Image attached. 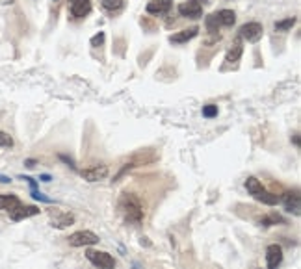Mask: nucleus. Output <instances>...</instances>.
I'll list each match as a JSON object with an SVG mask.
<instances>
[{"label": "nucleus", "instance_id": "3", "mask_svg": "<svg viewBox=\"0 0 301 269\" xmlns=\"http://www.w3.org/2000/svg\"><path fill=\"white\" fill-rule=\"evenodd\" d=\"M86 256H88V260L93 264L95 268H99V269H114L115 268L114 256L108 254V252H104V251H93V249H89V251L86 252Z\"/></svg>", "mask_w": 301, "mask_h": 269}, {"label": "nucleus", "instance_id": "13", "mask_svg": "<svg viewBox=\"0 0 301 269\" xmlns=\"http://www.w3.org/2000/svg\"><path fill=\"white\" fill-rule=\"evenodd\" d=\"M283 204L288 212H294L296 216H300V195L298 193H284Z\"/></svg>", "mask_w": 301, "mask_h": 269}, {"label": "nucleus", "instance_id": "12", "mask_svg": "<svg viewBox=\"0 0 301 269\" xmlns=\"http://www.w3.org/2000/svg\"><path fill=\"white\" fill-rule=\"evenodd\" d=\"M19 204H21V201L17 195H11V193L0 195V210H4V212H13Z\"/></svg>", "mask_w": 301, "mask_h": 269}, {"label": "nucleus", "instance_id": "7", "mask_svg": "<svg viewBox=\"0 0 301 269\" xmlns=\"http://www.w3.org/2000/svg\"><path fill=\"white\" fill-rule=\"evenodd\" d=\"M71 15L76 19H84L91 11V0H71Z\"/></svg>", "mask_w": 301, "mask_h": 269}, {"label": "nucleus", "instance_id": "14", "mask_svg": "<svg viewBox=\"0 0 301 269\" xmlns=\"http://www.w3.org/2000/svg\"><path fill=\"white\" fill-rule=\"evenodd\" d=\"M242 52H244V47H242V39L236 37L234 43H232V47L229 49L227 56H225V62L227 63H236L240 60V56H242Z\"/></svg>", "mask_w": 301, "mask_h": 269}, {"label": "nucleus", "instance_id": "25", "mask_svg": "<svg viewBox=\"0 0 301 269\" xmlns=\"http://www.w3.org/2000/svg\"><path fill=\"white\" fill-rule=\"evenodd\" d=\"M104 43V32H99L97 35L91 37V47H101Z\"/></svg>", "mask_w": 301, "mask_h": 269}, {"label": "nucleus", "instance_id": "28", "mask_svg": "<svg viewBox=\"0 0 301 269\" xmlns=\"http://www.w3.org/2000/svg\"><path fill=\"white\" fill-rule=\"evenodd\" d=\"M35 164H37L35 160H26V162H24V166L26 167H35Z\"/></svg>", "mask_w": 301, "mask_h": 269}, {"label": "nucleus", "instance_id": "11", "mask_svg": "<svg viewBox=\"0 0 301 269\" xmlns=\"http://www.w3.org/2000/svg\"><path fill=\"white\" fill-rule=\"evenodd\" d=\"M197 34H199L197 26H192V28H188V30H182V32H177V34H173V35L169 37V41L177 43V45H182V43H188L190 39H194Z\"/></svg>", "mask_w": 301, "mask_h": 269}, {"label": "nucleus", "instance_id": "21", "mask_svg": "<svg viewBox=\"0 0 301 269\" xmlns=\"http://www.w3.org/2000/svg\"><path fill=\"white\" fill-rule=\"evenodd\" d=\"M294 24H296V17H288L284 21L275 22V32H288Z\"/></svg>", "mask_w": 301, "mask_h": 269}, {"label": "nucleus", "instance_id": "32", "mask_svg": "<svg viewBox=\"0 0 301 269\" xmlns=\"http://www.w3.org/2000/svg\"><path fill=\"white\" fill-rule=\"evenodd\" d=\"M134 269H140V268H138V266H134Z\"/></svg>", "mask_w": 301, "mask_h": 269}, {"label": "nucleus", "instance_id": "9", "mask_svg": "<svg viewBox=\"0 0 301 269\" xmlns=\"http://www.w3.org/2000/svg\"><path fill=\"white\" fill-rule=\"evenodd\" d=\"M39 212H41V210H39L37 206H22V204H19L13 212H10V218L13 219V221H22V219H28V218L37 216Z\"/></svg>", "mask_w": 301, "mask_h": 269}, {"label": "nucleus", "instance_id": "27", "mask_svg": "<svg viewBox=\"0 0 301 269\" xmlns=\"http://www.w3.org/2000/svg\"><path fill=\"white\" fill-rule=\"evenodd\" d=\"M0 182H2V184H10L11 178L10 176H6V175H0Z\"/></svg>", "mask_w": 301, "mask_h": 269}, {"label": "nucleus", "instance_id": "30", "mask_svg": "<svg viewBox=\"0 0 301 269\" xmlns=\"http://www.w3.org/2000/svg\"><path fill=\"white\" fill-rule=\"evenodd\" d=\"M294 143H296V145H300V135L298 134L294 135Z\"/></svg>", "mask_w": 301, "mask_h": 269}, {"label": "nucleus", "instance_id": "1", "mask_svg": "<svg viewBox=\"0 0 301 269\" xmlns=\"http://www.w3.org/2000/svg\"><path fill=\"white\" fill-rule=\"evenodd\" d=\"M119 212L128 223H142L143 219V208L140 204L138 197L132 193H123L119 197Z\"/></svg>", "mask_w": 301, "mask_h": 269}, {"label": "nucleus", "instance_id": "4", "mask_svg": "<svg viewBox=\"0 0 301 269\" xmlns=\"http://www.w3.org/2000/svg\"><path fill=\"white\" fill-rule=\"evenodd\" d=\"M203 4H207L205 0H188L178 4V13L188 19H199L203 15Z\"/></svg>", "mask_w": 301, "mask_h": 269}, {"label": "nucleus", "instance_id": "18", "mask_svg": "<svg viewBox=\"0 0 301 269\" xmlns=\"http://www.w3.org/2000/svg\"><path fill=\"white\" fill-rule=\"evenodd\" d=\"M205 26H207L208 34H218L219 32V19H218V13H210L207 19H205Z\"/></svg>", "mask_w": 301, "mask_h": 269}, {"label": "nucleus", "instance_id": "10", "mask_svg": "<svg viewBox=\"0 0 301 269\" xmlns=\"http://www.w3.org/2000/svg\"><path fill=\"white\" fill-rule=\"evenodd\" d=\"M169 10H171V0H151L147 4L149 15H166Z\"/></svg>", "mask_w": 301, "mask_h": 269}, {"label": "nucleus", "instance_id": "15", "mask_svg": "<svg viewBox=\"0 0 301 269\" xmlns=\"http://www.w3.org/2000/svg\"><path fill=\"white\" fill-rule=\"evenodd\" d=\"M74 223V216L73 214H60L58 218H52L51 225L54 228H65V227H71Z\"/></svg>", "mask_w": 301, "mask_h": 269}, {"label": "nucleus", "instance_id": "20", "mask_svg": "<svg viewBox=\"0 0 301 269\" xmlns=\"http://www.w3.org/2000/svg\"><path fill=\"white\" fill-rule=\"evenodd\" d=\"M246 187H248V191H249L251 195H257L259 191H262V189H264V187H262V184H260L255 176H249V178L246 180Z\"/></svg>", "mask_w": 301, "mask_h": 269}, {"label": "nucleus", "instance_id": "26", "mask_svg": "<svg viewBox=\"0 0 301 269\" xmlns=\"http://www.w3.org/2000/svg\"><path fill=\"white\" fill-rule=\"evenodd\" d=\"M60 160H63V162H65V164H67V166L71 167V169H74V162H73V160H71V158H69V156H65V154H60Z\"/></svg>", "mask_w": 301, "mask_h": 269}, {"label": "nucleus", "instance_id": "19", "mask_svg": "<svg viewBox=\"0 0 301 269\" xmlns=\"http://www.w3.org/2000/svg\"><path fill=\"white\" fill-rule=\"evenodd\" d=\"M125 0H103V8L110 13H117L125 8Z\"/></svg>", "mask_w": 301, "mask_h": 269}, {"label": "nucleus", "instance_id": "31", "mask_svg": "<svg viewBox=\"0 0 301 269\" xmlns=\"http://www.w3.org/2000/svg\"><path fill=\"white\" fill-rule=\"evenodd\" d=\"M15 0H2V4H6V6H10V4H13Z\"/></svg>", "mask_w": 301, "mask_h": 269}, {"label": "nucleus", "instance_id": "2", "mask_svg": "<svg viewBox=\"0 0 301 269\" xmlns=\"http://www.w3.org/2000/svg\"><path fill=\"white\" fill-rule=\"evenodd\" d=\"M67 241H69L71 247H88V245L99 243L101 239H99V236H97L95 232H91V230H78V232L71 234V236L67 238Z\"/></svg>", "mask_w": 301, "mask_h": 269}, {"label": "nucleus", "instance_id": "16", "mask_svg": "<svg viewBox=\"0 0 301 269\" xmlns=\"http://www.w3.org/2000/svg\"><path fill=\"white\" fill-rule=\"evenodd\" d=\"M216 13H218V19L221 26H232L236 22V13L232 10H219Z\"/></svg>", "mask_w": 301, "mask_h": 269}, {"label": "nucleus", "instance_id": "8", "mask_svg": "<svg viewBox=\"0 0 301 269\" xmlns=\"http://www.w3.org/2000/svg\"><path fill=\"white\" fill-rule=\"evenodd\" d=\"M281 262H283V249L273 243L266 249V266L268 269H277Z\"/></svg>", "mask_w": 301, "mask_h": 269}, {"label": "nucleus", "instance_id": "17", "mask_svg": "<svg viewBox=\"0 0 301 269\" xmlns=\"http://www.w3.org/2000/svg\"><path fill=\"white\" fill-rule=\"evenodd\" d=\"M259 202H262V204H268V206H273V204H277L279 202V197L273 195V193H270V191H266V189H262V191H259L257 195H253Z\"/></svg>", "mask_w": 301, "mask_h": 269}, {"label": "nucleus", "instance_id": "5", "mask_svg": "<svg viewBox=\"0 0 301 269\" xmlns=\"http://www.w3.org/2000/svg\"><path fill=\"white\" fill-rule=\"evenodd\" d=\"M264 34V28L260 22H246L242 28H240V39H246L249 43H257L260 41Z\"/></svg>", "mask_w": 301, "mask_h": 269}, {"label": "nucleus", "instance_id": "24", "mask_svg": "<svg viewBox=\"0 0 301 269\" xmlns=\"http://www.w3.org/2000/svg\"><path fill=\"white\" fill-rule=\"evenodd\" d=\"M30 195L34 197L35 201H41V202H52L51 199H49V197L43 195V193H41V191H39V189H30Z\"/></svg>", "mask_w": 301, "mask_h": 269}, {"label": "nucleus", "instance_id": "22", "mask_svg": "<svg viewBox=\"0 0 301 269\" xmlns=\"http://www.w3.org/2000/svg\"><path fill=\"white\" fill-rule=\"evenodd\" d=\"M216 115H218V106H214V104H207V106H203V117L212 119V117H216Z\"/></svg>", "mask_w": 301, "mask_h": 269}, {"label": "nucleus", "instance_id": "6", "mask_svg": "<svg viewBox=\"0 0 301 269\" xmlns=\"http://www.w3.org/2000/svg\"><path fill=\"white\" fill-rule=\"evenodd\" d=\"M84 180L88 182H99V180H104L108 176V167L106 166H93V167H88V169H82L80 171Z\"/></svg>", "mask_w": 301, "mask_h": 269}, {"label": "nucleus", "instance_id": "29", "mask_svg": "<svg viewBox=\"0 0 301 269\" xmlns=\"http://www.w3.org/2000/svg\"><path fill=\"white\" fill-rule=\"evenodd\" d=\"M39 180H43V182H51V175H41L39 176Z\"/></svg>", "mask_w": 301, "mask_h": 269}, {"label": "nucleus", "instance_id": "23", "mask_svg": "<svg viewBox=\"0 0 301 269\" xmlns=\"http://www.w3.org/2000/svg\"><path fill=\"white\" fill-rule=\"evenodd\" d=\"M0 147H6V149L13 147V139H11V135L6 134L4 130H0Z\"/></svg>", "mask_w": 301, "mask_h": 269}]
</instances>
